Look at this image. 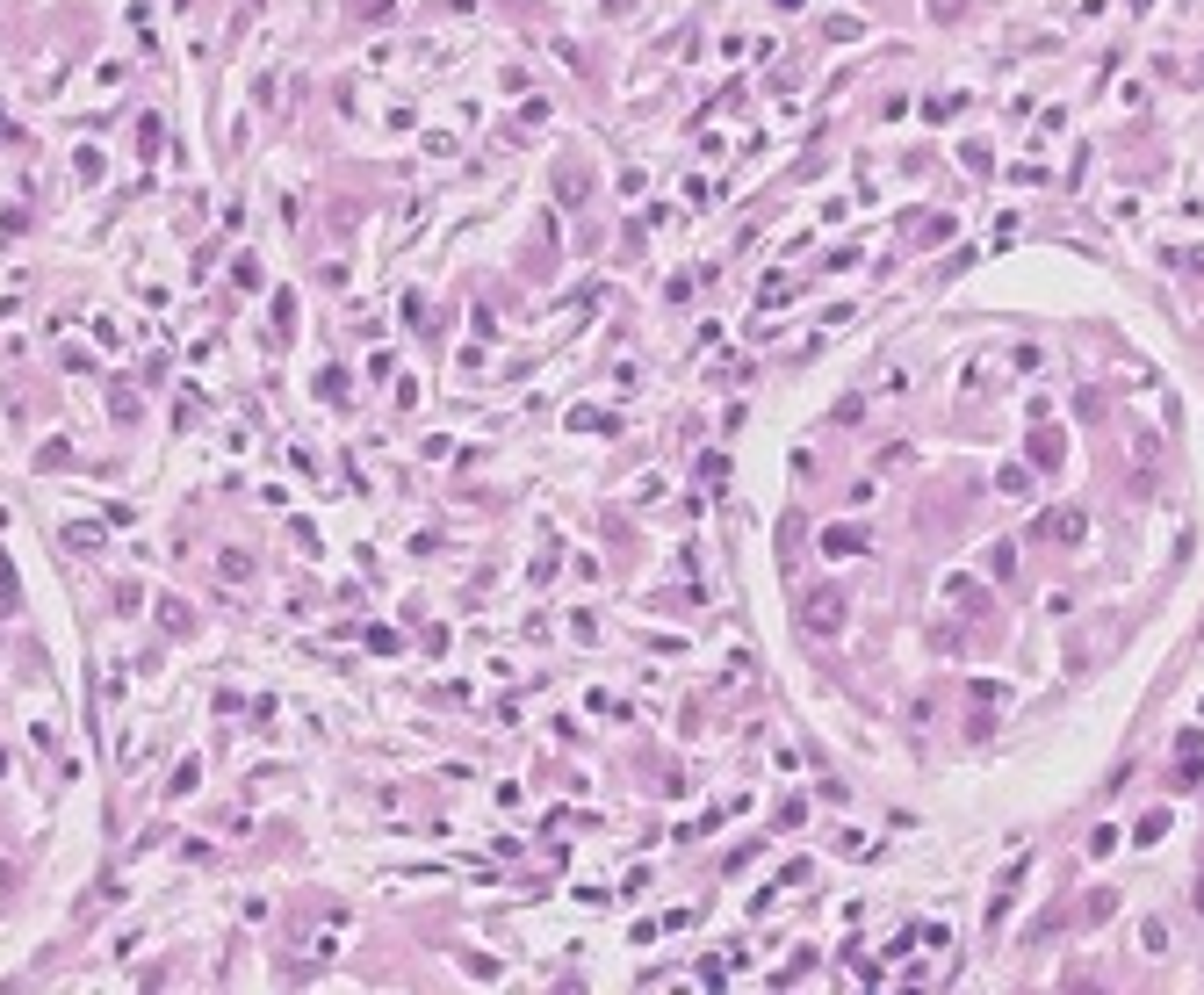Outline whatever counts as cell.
<instances>
[{
  "label": "cell",
  "mask_w": 1204,
  "mask_h": 995,
  "mask_svg": "<svg viewBox=\"0 0 1204 995\" xmlns=\"http://www.w3.org/2000/svg\"><path fill=\"white\" fill-rule=\"evenodd\" d=\"M1031 541H1046V549H1074V541H1090V512H1082V506H1046L1039 520H1031Z\"/></svg>",
  "instance_id": "6da1fadb"
},
{
  "label": "cell",
  "mask_w": 1204,
  "mask_h": 995,
  "mask_svg": "<svg viewBox=\"0 0 1204 995\" xmlns=\"http://www.w3.org/2000/svg\"><path fill=\"white\" fill-rule=\"evenodd\" d=\"M800 628H808V635H837V628H844V591H808V606H800Z\"/></svg>",
  "instance_id": "7a4b0ae2"
},
{
  "label": "cell",
  "mask_w": 1204,
  "mask_h": 995,
  "mask_svg": "<svg viewBox=\"0 0 1204 995\" xmlns=\"http://www.w3.org/2000/svg\"><path fill=\"white\" fill-rule=\"evenodd\" d=\"M865 549V527H830L822 534V555H859Z\"/></svg>",
  "instance_id": "3957f363"
},
{
  "label": "cell",
  "mask_w": 1204,
  "mask_h": 995,
  "mask_svg": "<svg viewBox=\"0 0 1204 995\" xmlns=\"http://www.w3.org/2000/svg\"><path fill=\"white\" fill-rule=\"evenodd\" d=\"M995 490H1003V498H1031V469H1017V462L995 469Z\"/></svg>",
  "instance_id": "277c9868"
},
{
  "label": "cell",
  "mask_w": 1204,
  "mask_h": 995,
  "mask_svg": "<svg viewBox=\"0 0 1204 995\" xmlns=\"http://www.w3.org/2000/svg\"><path fill=\"white\" fill-rule=\"evenodd\" d=\"M1118 909V895L1111 887H1090V902H1082V923H1104V916Z\"/></svg>",
  "instance_id": "5b68a950"
},
{
  "label": "cell",
  "mask_w": 1204,
  "mask_h": 995,
  "mask_svg": "<svg viewBox=\"0 0 1204 995\" xmlns=\"http://www.w3.org/2000/svg\"><path fill=\"white\" fill-rule=\"evenodd\" d=\"M1169 837V808H1154V816H1139V844H1161Z\"/></svg>",
  "instance_id": "8992f818"
},
{
  "label": "cell",
  "mask_w": 1204,
  "mask_h": 995,
  "mask_svg": "<svg viewBox=\"0 0 1204 995\" xmlns=\"http://www.w3.org/2000/svg\"><path fill=\"white\" fill-rule=\"evenodd\" d=\"M217 577H231V585H239V577H253V555H217Z\"/></svg>",
  "instance_id": "52a82bcc"
},
{
  "label": "cell",
  "mask_w": 1204,
  "mask_h": 995,
  "mask_svg": "<svg viewBox=\"0 0 1204 995\" xmlns=\"http://www.w3.org/2000/svg\"><path fill=\"white\" fill-rule=\"evenodd\" d=\"M1169 945V923H1154V916H1147V923H1139V952H1161Z\"/></svg>",
  "instance_id": "ba28073f"
},
{
  "label": "cell",
  "mask_w": 1204,
  "mask_h": 995,
  "mask_svg": "<svg viewBox=\"0 0 1204 995\" xmlns=\"http://www.w3.org/2000/svg\"><path fill=\"white\" fill-rule=\"evenodd\" d=\"M988 570H995V577L1017 570V549H1009V541H995V549H988Z\"/></svg>",
  "instance_id": "9c48e42d"
},
{
  "label": "cell",
  "mask_w": 1204,
  "mask_h": 995,
  "mask_svg": "<svg viewBox=\"0 0 1204 995\" xmlns=\"http://www.w3.org/2000/svg\"><path fill=\"white\" fill-rule=\"evenodd\" d=\"M1031 462H1039V469H1053V462H1060V441H1053V433H1039V441H1031Z\"/></svg>",
  "instance_id": "30bf717a"
},
{
  "label": "cell",
  "mask_w": 1204,
  "mask_h": 995,
  "mask_svg": "<svg viewBox=\"0 0 1204 995\" xmlns=\"http://www.w3.org/2000/svg\"><path fill=\"white\" fill-rule=\"evenodd\" d=\"M966 15V0H930V22H960Z\"/></svg>",
  "instance_id": "8fae6325"
},
{
  "label": "cell",
  "mask_w": 1204,
  "mask_h": 995,
  "mask_svg": "<svg viewBox=\"0 0 1204 995\" xmlns=\"http://www.w3.org/2000/svg\"><path fill=\"white\" fill-rule=\"evenodd\" d=\"M1190 902H1197V916H1204V881H1197V895H1190Z\"/></svg>",
  "instance_id": "7c38bea8"
}]
</instances>
